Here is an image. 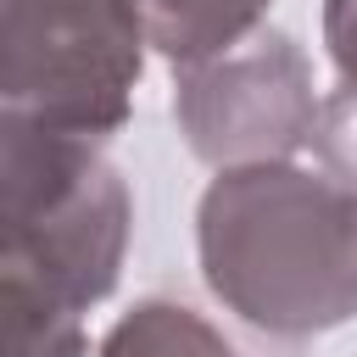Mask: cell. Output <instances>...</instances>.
<instances>
[{"instance_id": "cell-2", "label": "cell", "mask_w": 357, "mask_h": 357, "mask_svg": "<svg viewBox=\"0 0 357 357\" xmlns=\"http://www.w3.org/2000/svg\"><path fill=\"white\" fill-rule=\"evenodd\" d=\"M128 234V178L95 139L0 117V290L89 312L117 290Z\"/></svg>"}, {"instance_id": "cell-3", "label": "cell", "mask_w": 357, "mask_h": 357, "mask_svg": "<svg viewBox=\"0 0 357 357\" xmlns=\"http://www.w3.org/2000/svg\"><path fill=\"white\" fill-rule=\"evenodd\" d=\"M145 45L134 0H0V117L100 145L134 112Z\"/></svg>"}, {"instance_id": "cell-4", "label": "cell", "mask_w": 357, "mask_h": 357, "mask_svg": "<svg viewBox=\"0 0 357 357\" xmlns=\"http://www.w3.org/2000/svg\"><path fill=\"white\" fill-rule=\"evenodd\" d=\"M318 117L312 61L284 28H257L223 56L173 67V123L206 167L290 162L318 139Z\"/></svg>"}, {"instance_id": "cell-5", "label": "cell", "mask_w": 357, "mask_h": 357, "mask_svg": "<svg viewBox=\"0 0 357 357\" xmlns=\"http://www.w3.org/2000/svg\"><path fill=\"white\" fill-rule=\"evenodd\" d=\"M134 6L151 50L167 56L173 67H190L251 39L273 0H134Z\"/></svg>"}, {"instance_id": "cell-7", "label": "cell", "mask_w": 357, "mask_h": 357, "mask_svg": "<svg viewBox=\"0 0 357 357\" xmlns=\"http://www.w3.org/2000/svg\"><path fill=\"white\" fill-rule=\"evenodd\" d=\"M95 357H234V346L184 301H134L100 340Z\"/></svg>"}, {"instance_id": "cell-1", "label": "cell", "mask_w": 357, "mask_h": 357, "mask_svg": "<svg viewBox=\"0 0 357 357\" xmlns=\"http://www.w3.org/2000/svg\"><path fill=\"white\" fill-rule=\"evenodd\" d=\"M206 290L257 335L312 340L357 318V184L296 162L218 167L195 206Z\"/></svg>"}, {"instance_id": "cell-6", "label": "cell", "mask_w": 357, "mask_h": 357, "mask_svg": "<svg viewBox=\"0 0 357 357\" xmlns=\"http://www.w3.org/2000/svg\"><path fill=\"white\" fill-rule=\"evenodd\" d=\"M324 50L335 61V95H324L312 151L346 184H357V0H324Z\"/></svg>"}]
</instances>
